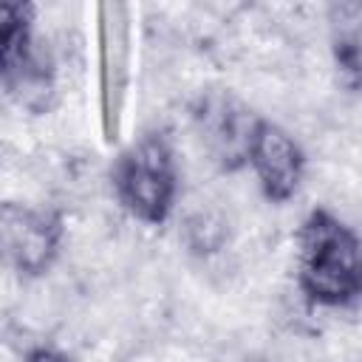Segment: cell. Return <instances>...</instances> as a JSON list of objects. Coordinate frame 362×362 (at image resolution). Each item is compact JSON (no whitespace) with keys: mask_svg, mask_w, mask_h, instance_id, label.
<instances>
[{"mask_svg":"<svg viewBox=\"0 0 362 362\" xmlns=\"http://www.w3.org/2000/svg\"><path fill=\"white\" fill-rule=\"evenodd\" d=\"M300 291L325 308H345L362 297V240L328 209H314L297 235Z\"/></svg>","mask_w":362,"mask_h":362,"instance_id":"6da1fadb","label":"cell"},{"mask_svg":"<svg viewBox=\"0 0 362 362\" xmlns=\"http://www.w3.org/2000/svg\"><path fill=\"white\" fill-rule=\"evenodd\" d=\"M113 189L119 204L144 223H164L175 206L178 170L170 141L147 133L133 141L113 164Z\"/></svg>","mask_w":362,"mask_h":362,"instance_id":"7a4b0ae2","label":"cell"},{"mask_svg":"<svg viewBox=\"0 0 362 362\" xmlns=\"http://www.w3.org/2000/svg\"><path fill=\"white\" fill-rule=\"evenodd\" d=\"M99 48V122L105 141H119L133 76V8L102 3L96 8Z\"/></svg>","mask_w":362,"mask_h":362,"instance_id":"3957f363","label":"cell"},{"mask_svg":"<svg viewBox=\"0 0 362 362\" xmlns=\"http://www.w3.org/2000/svg\"><path fill=\"white\" fill-rule=\"evenodd\" d=\"M195 130L204 141V150L223 170H238L249 164V147L260 119L232 93L206 90L192 107Z\"/></svg>","mask_w":362,"mask_h":362,"instance_id":"277c9868","label":"cell"},{"mask_svg":"<svg viewBox=\"0 0 362 362\" xmlns=\"http://www.w3.org/2000/svg\"><path fill=\"white\" fill-rule=\"evenodd\" d=\"M0 240L6 260L25 277L42 274L62 243V221L57 212L34 209L25 204H3Z\"/></svg>","mask_w":362,"mask_h":362,"instance_id":"5b68a950","label":"cell"},{"mask_svg":"<svg viewBox=\"0 0 362 362\" xmlns=\"http://www.w3.org/2000/svg\"><path fill=\"white\" fill-rule=\"evenodd\" d=\"M249 167L263 189V195L274 204L288 201L305 173V156L294 136H288L280 124L260 119L252 147H249Z\"/></svg>","mask_w":362,"mask_h":362,"instance_id":"8992f818","label":"cell"},{"mask_svg":"<svg viewBox=\"0 0 362 362\" xmlns=\"http://www.w3.org/2000/svg\"><path fill=\"white\" fill-rule=\"evenodd\" d=\"M184 240L195 255H212L226 243V221L209 206H198L184 221Z\"/></svg>","mask_w":362,"mask_h":362,"instance_id":"52a82bcc","label":"cell"},{"mask_svg":"<svg viewBox=\"0 0 362 362\" xmlns=\"http://www.w3.org/2000/svg\"><path fill=\"white\" fill-rule=\"evenodd\" d=\"M25 362H68L62 354H57V351H51V348H34L28 356H25Z\"/></svg>","mask_w":362,"mask_h":362,"instance_id":"ba28073f","label":"cell"},{"mask_svg":"<svg viewBox=\"0 0 362 362\" xmlns=\"http://www.w3.org/2000/svg\"><path fill=\"white\" fill-rule=\"evenodd\" d=\"M246 362H266V359H246Z\"/></svg>","mask_w":362,"mask_h":362,"instance_id":"9c48e42d","label":"cell"}]
</instances>
